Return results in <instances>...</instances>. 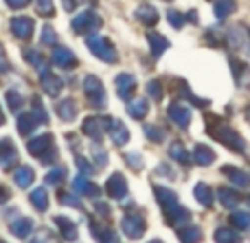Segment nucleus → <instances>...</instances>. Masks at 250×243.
Masks as SVG:
<instances>
[{
	"mask_svg": "<svg viewBox=\"0 0 250 243\" xmlns=\"http://www.w3.org/2000/svg\"><path fill=\"white\" fill-rule=\"evenodd\" d=\"M217 200H220V204L224 206V208H235L242 197H239V193L233 191V188H220V191H217Z\"/></svg>",
	"mask_w": 250,
	"mask_h": 243,
	"instance_id": "obj_33",
	"label": "nucleus"
},
{
	"mask_svg": "<svg viewBox=\"0 0 250 243\" xmlns=\"http://www.w3.org/2000/svg\"><path fill=\"white\" fill-rule=\"evenodd\" d=\"M235 11H237V2H235V0H217L215 2V16L220 18V20H226V18L233 16Z\"/></svg>",
	"mask_w": 250,
	"mask_h": 243,
	"instance_id": "obj_35",
	"label": "nucleus"
},
{
	"mask_svg": "<svg viewBox=\"0 0 250 243\" xmlns=\"http://www.w3.org/2000/svg\"><path fill=\"white\" fill-rule=\"evenodd\" d=\"M7 105L11 108V112H20L24 108V94L20 90H16V88L7 90Z\"/></svg>",
	"mask_w": 250,
	"mask_h": 243,
	"instance_id": "obj_36",
	"label": "nucleus"
},
{
	"mask_svg": "<svg viewBox=\"0 0 250 243\" xmlns=\"http://www.w3.org/2000/svg\"><path fill=\"white\" fill-rule=\"evenodd\" d=\"M145 136L151 140V143H163V140L167 138V134L156 125H145Z\"/></svg>",
	"mask_w": 250,
	"mask_h": 243,
	"instance_id": "obj_45",
	"label": "nucleus"
},
{
	"mask_svg": "<svg viewBox=\"0 0 250 243\" xmlns=\"http://www.w3.org/2000/svg\"><path fill=\"white\" fill-rule=\"evenodd\" d=\"M222 173H224L226 178H229L230 182L235 184V187H239V188H248L250 187V175L246 173V171L237 169V167L224 165V167H222Z\"/></svg>",
	"mask_w": 250,
	"mask_h": 243,
	"instance_id": "obj_19",
	"label": "nucleus"
},
{
	"mask_svg": "<svg viewBox=\"0 0 250 243\" xmlns=\"http://www.w3.org/2000/svg\"><path fill=\"white\" fill-rule=\"evenodd\" d=\"M33 26H35V22L31 20V18L18 16V18H13V20H11L9 29H11V33L16 35L18 39H29L31 35H33Z\"/></svg>",
	"mask_w": 250,
	"mask_h": 243,
	"instance_id": "obj_14",
	"label": "nucleus"
},
{
	"mask_svg": "<svg viewBox=\"0 0 250 243\" xmlns=\"http://www.w3.org/2000/svg\"><path fill=\"white\" fill-rule=\"evenodd\" d=\"M134 18H136L141 24H147V26H154L156 22H158V11H156L151 4L143 2L138 4L136 9H134Z\"/></svg>",
	"mask_w": 250,
	"mask_h": 243,
	"instance_id": "obj_21",
	"label": "nucleus"
},
{
	"mask_svg": "<svg viewBox=\"0 0 250 243\" xmlns=\"http://www.w3.org/2000/svg\"><path fill=\"white\" fill-rule=\"evenodd\" d=\"M114 88H117L119 99L129 101V96H132L134 90H136V79H134V75H129V73H121V75H117V79H114Z\"/></svg>",
	"mask_w": 250,
	"mask_h": 243,
	"instance_id": "obj_12",
	"label": "nucleus"
},
{
	"mask_svg": "<svg viewBox=\"0 0 250 243\" xmlns=\"http://www.w3.org/2000/svg\"><path fill=\"white\" fill-rule=\"evenodd\" d=\"M9 197H11V191H9L4 184H0V202H7Z\"/></svg>",
	"mask_w": 250,
	"mask_h": 243,
	"instance_id": "obj_56",
	"label": "nucleus"
},
{
	"mask_svg": "<svg viewBox=\"0 0 250 243\" xmlns=\"http://www.w3.org/2000/svg\"><path fill=\"white\" fill-rule=\"evenodd\" d=\"M86 46L92 51V55L99 57L101 61H105V64H117L119 61V53L117 48L112 46V42H110L108 37H101V35H86Z\"/></svg>",
	"mask_w": 250,
	"mask_h": 243,
	"instance_id": "obj_3",
	"label": "nucleus"
},
{
	"mask_svg": "<svg viewBox=\"0 0 250 243\" xmlns=\"http://www.w3.org/2000/svg\"><path fill=\"white\" fill-rule=\"evenodd\" d=\"M108 134H110V138H112V143L117 145V147H125V145L129 143V130L125 127L123 121H119V118H110Z\"/></svg>",
	"mask_w": 250,
	"mask_h": 243,
	"instance_id": "obj_15",
	"label": "nucleus"
},
{
	"mask_svg": "<svg viewBox=\"0 0 250 243\" xmlns=\"http://www.w3.org/2000/svg\"><path fill=\"white\" fill-rule=\"evenodd\" d=\"M207 131H208V136H211V138H215V140H220V143H224L226 147L230 149V151H235V153H246V140H244L242 136H239L230 125H224L220 118L208 116Z\"/></svg>",
	"mask_w": 250,
	"mask_h": 243,
	"instance_id": "obj_1",
	"label": "nucleus"
},
{
	"mask_svg": "<svg viewBox=\"0 0 250 243\" xmlns=\"http://www.w3.org/2000/svg\"><path fill=\"white\" fill-rule=\"evenodd\" d=\"M215 241H242V235L237 230H230V228H217Z\"/></svg>",
	"mask_w": 250,
	"mask_h": 243,
	"instance_id": "obj_42",
	"label": "nucleus"
},
{
	"mask_svg": "<svg viewBox=\"0 0 250 243\" xmlns=\"http://www.w3.org/2000/svg\"><path fill=\"white\" fill-rule=\"evenodd\" d=\"M73 188L77 195H83V197H99L101 195V188L97 184H92L86 175H77L73 180Z\"/></svg>",
	"mask_w": 250,
	"mask_h": 243,
	"instance_id": "obj_16",
	"label": "nucleus"
},
{
	"mask_svg": "<svg viewBox=\"0 0 250 243\" xmlns=\"http://www.w3.org/2000/svg\"><path fill=\"white\" fill-rule=\"evenodd\" d=\"M108 127H110L108 116H88V118H83V123H82L83 134L92 140H99V143H101V138H104V134L108 131Z\"/></svg>",
	"mask_w": 250,
	"mask_h": 243,
	"instance_id": "obj_7",
	"label": "nucleus"
},
{
	"mask_svg": "<svg viewBox=\"0 0 250 243\" xmlns=\"http://www.w3.org/2000/svg\"><path fill=\"white\" fill-rule=\"evenodd\" d=\"M26 151L31 153L33 158H40L42 165H53L57 160V147L53 143V136L51 134H42V136H35L26 143Z\"/></svg>",
	"mask_w": 250,
	"mask_h": 243,
	"instance_id": "obj_2",
	"label": "nucleus"
},
{
	"mask_svg": "<svg viewBox=\"0 0 250 243\" xmlns=\"http://www.w3.org/2000/svg\"><path fill=\"white\" fill-rule=\"evenodd\" d=\"M147 42H149V51H151V57H154V59H158V57L169 48V39L163 37L160 33H154V31L147 33Z\"/></svg>",
	"mask_w": 250,
	"mask_h": 243,
	"instance_id": "obj_23",
	"label": "nucleus"
},
{
	"mask_svg": "<svg viewBox=\"0 0 250 243\" xmlns=\"http://www.w3.org/2000/svg\"><path fill=\"white\" fill-rule=\"evenodd\" d=\"M101 24H104L101 16L95 13L92 9H86V11L77 13V16L73 18V22H70V26H73V31L77 35H92L95 31L101 29Z\"/></svg>",
	"mask_w": 250,
	"mask_h": 243,
	"instance_id": "obj_4",
	"label": "nucleus"
},
{
	"mask_svg": "<svg viewBox=\"0 0 250 243\" xmlns=\"http://www.w3.org/2000/svg\"><path fill=\"white\" fill-rule=\"evenodd\" d=\"M193 195H195V200L204 206V208H211L213 206V188L208 187V184L198 182L195 184V188H193Z\"/></svg>",
	"mask_w": 250,
	"mask_h": 243,
	"instance_id": "obj_30",
	"label": "nucleus"
},
{
	"mask_svg": "<svg viewBox=\"0 0 250 243\" xmlns=\"http://www.w3.org/2000/svg\"><path fill=\"white\" fill-rule=\"evenodd\" d=\"M35 7H38V13L44 18H51L55 13V7H53V0H35Z\"/></svg>",
	"mask_w": 250,
	"mask_h": 243,
	"instance_id": "obj_47",
	"label": "nucleus"
},
{
	"mask_svg": "<svg viewBox=\"0 0 250 243\" xmlns=\"http://www.w3.org/2000/svg\"><path fill=\"white\" fill-rule=\"evenodd\" d=\"M105 193H108L112 200H125L129 193V187H127V180H125L123 173H112L105 182Z\"/></svg>",
	"mask_w": 250,
	"mask_h": 243,
	"instance_id": "obj_10",
	"label": "nucleus"
},
{
	"mask_svg": "<svg viewBox=\"0 0 250 243\" xmlns=\"http://www.w3.org/2000/svg\"><path fill=\"white\" fill-rule=\"evenodd\" d=\"M4 2H7L11 9H24L26 4L31 2V0H4Z\"/></svg>",
	"mask_w": 250,
	"mask_h": 243,
	"instance_id": "obj_54",
	"label": "nucleus"
},
{
	"mask_svg": "<svg viewBox=\"0 0 250 243\" xmlns=\"http://www.w3.org/2000/svg\"><path fill=\"white\" fill-rule=\"evenodd\" d=\"M9 68H11V66H9L7 55H4V46H2V44H0V75H4Z\"/></svg>",
	"mask_w": 250,
	"mask_h": 243,
	"instance_id": "obj_52",
	"label": "nucleus"
},
{
	"mask_svg": "<svg viewBox=\"0 0 250 243\" xmlns=\"http://www.w3.org/2000/svg\"><path fill=\"white\" fill-rule=\"evenodd\" d=\"M51 61L57 66V68H62V70L77 68V64H79L77 55H75V53L70 51V48H66V46H55V48H53V53H51Z\"/></svg>",
	"mask_w": 250,
	"mask_h": 243,
	"instance_id": "obj_8",
	"label": "nucleus"
},
{
	"mask_svg": "<svg viewBox=\"0 0 250 243\" xmlns=\"http://www.w3.org/2000/svg\"><path fill=\"white\" fill-rule=\"evenodd\" d=\"M40 42L44 44V46H55L57 44V35H55V31H53V26H44L42 29V39Z\"/></svg>",
	"mask_w": 250,
	"mask_h": 243,
	"instance_id": "obj_48",
	"label": "nucleus"
},
{
	"mask_svg": "<svg viewBox=\"0 0 250 243\" xmlns=\"http://www.w3.org/2000/svg\"><path fill=\"white\" fill-rule=\"evenodd\" d=\"M121 230L127 239H141L147 230V222L141 213H127L121 219Z\"/></svg>",
	"mask_w": 250,
	"mask_h": 243,
	"instance_id": "obj_6",
	"label": "nucleus"
},
{
	"mask_svg": "<svg viewBox=\"0 0 250 243\" xmlns=\"http://www.w3.org/2000/svg\"><path fill=\"white\" fill-rule=\"evenodd\" d=\"M40 83H42L44 92H46L48 96H57L62 90V86H64V81H62L57 75H53L51 70H48V66L40 70Z\"/></svg>",
	"mask_w": 250,
	"mask_h": 243,
	"instance_id": "obj_13",
	"label": "nucleus"
},
{
	"mask_svg": "<svg viewBox=\"0 0 250 243\" xmlns=\"http://www.w3.org/2000/svg\"><path fill=\"white\" fill-rule=\"evenodd\" d=\"M53 222L57 224V228H60V232H62V237L64 239H68V241H75L77 239V224L73 222V219H68V217H53Z\"/></svg>",
	"mask_w": 250,
	"mask_h": 243,
	"instance_id": "obj_28",
	"label": "nucleus"
},
{
	"mask_svg": "<svg viewBox=\"0 0 250 243\" xmlns=\"http://www.w3.org/2000/svg\"><path fill=\"white\" fill-rule=\"evenodd\" d=\"M248 121H250V110H248Z\"/></svg>",
	"mask_w": 250,
	"mask_h": 243,
	"instance_id": "obj_59",
	"label": "nucleus"
},
{
	"mask_svg": "<svg viewBox=\"0 0 250 243\" xmlns=\"http://www.w3.org/2000/svg\"><path fill=\"white\" fill-rule=\"evenodd\" d=\"M0 125H4V112H2V108H0Z\"/></svg>",
	"mask_w": 250,
	"mask_h": 243,
	"instance_id": "obj_58",
	"label": "nucleus"
},
{
	"mask_svg": "<svg viewBox=\"0 0 250 243\" xmlns=\"http://www.w3.org/2000/svg\"><path fill=\"white\" fill-rule=\"evenodd\" d=\"M178 237H180L182 241H198V239H202V230H200L198 226H182V228H178Z\"/></svg>",
	"mask_w": 250,
	"mask_h": 243,
	"instance_id": "obj_39",
	"label": "nucleus"
},
{
	"mask_svg": "<svg viewBox=\"0 0 250 243\" xmlns=\"http://www.w3.org/2000/svg\"><path fill=\"white\" fill-rule=\"evenodd\" d=\"M33 180H35V173L29 165H20L16 171H13V182H16V187H20V188H29L31 184H33Z\"/></svg>",
	"mask_w": 250,
	"mask_h": 243,
	"instance_id": "obj_25",
	"label": "nucleus"
},
{
	"mask_svg": "<svg viewBox=\"0 0 250 243\" xmlns=\"http://www.w3.org/2000/svg\"><path fill=\"white\" fill-rule=\"evenodd\" d=\"M79 2H82V0H64V9L66 11H75Z\"/></svg>",
	"mask_w": 250,
	"mask_h": 243,
	"instance_id": "obj_55",
	"label": "nucleus"
},
{
	"mask_svg": "<svg viewBox=\"0 0 250 243\" xmlns=\"http://www.w3.org/2000/svg\"><path fill=\"white\" fill-rule=\"evenodd\" d=\"M230 68H233V75H235V81H237L239 88H250V68L244 61H237V59H230Z\"/></svg>",
	"mask_w": 250,
	"mask_h": 243,
	"instance_id": "obj_27",
	"label": "nucleus"
},
{
	"mask_svg": "<svg viewBox=\"0 0 250 243\" xmlns=\"http://www.w3.org/2000/svg\"><path fill=\"white\" fill-rule=\"evenodd\" d=\"M125 162H127V167L129 169H134V171H143V158H141V153H127L125 156Z\"/></svg>",
	"mask_w": 250,
	"mask_h": 243,
	"instance_id": "obj_50",
	"label": "nucleus"
},
{
	"mask_svg": "<svg viewBox=\"0 0 250 243\" xmlns=\"http://www.w3.org/2000/svg\"><path fill=\"white\" fill-rule=\"evenodd\" d=\"M83 94H86L88 103H90L92 108L104 110L105 105H108L105 88H104V83L99 81V77H95V75H88V77L83 79Z\"/></svg>",
	"mask_w": 250,
	"mask_h": 243,
	"instance_id": "obj_5",
	"label": "nucleus"
},
{
	"mask_svg": "<svg viewBox=\"0 0 250 243\" xmlns=\"http://www.w3.org/2000/svg\"><path fill=\"white\" fill-rule=\"evenodd\" d=\"M40 125H42V121H40V118L35 116V112L31 110V112H26V114H20V118H18V134L26 138V136L33 134Z\"/></svg>",
	"mask_w": 250,
	"mask_h": 243,
	"instance_id": "obj_18",
	"label": "nucleus"
},
{
	"mask_svg": "<svg viewBox=\"0 0 250 243\" xmlns=\"http://www.w3.org/2000/svg\"><path fill=\"white\" fill-rule=\"evenodd\" d=\"M33 219H29V217H18L16 222L9 226V230H11V235L13 237H18V239H26V237L33 232Z\"/></svg>",
	"mask_w": 250,
	"mask_h": 243,
	"instance_id": "obj_24",
	"label": "nucleus"
},
{
	"mask_svg": "<svg viewBox=\"0 0 250 243\" xmlns=\"http://www.w3.org/2000/svg\"><path fill=\"white\" fill-rule=\"evenodd\" d=\"M147 94L151 96V101H156V103H160L165 96V90L163 86H160L158 79H151V81H147Z\"/></svg>",
	"mask_w": 250,
	"mask_h": 243,
	"instance_id": "obj_40",
	"label": "nucleus"
},
{
	"mask_svg": "<svg viewBox=\"0 0 250 243\" xmlns=\"http://www.w3.org/2000/svg\"><path fill=\"white\" fill-rule=\"evenodd\" d=\"M92 151V160H95V167L97 169H105L108 167V151H105V147L99 143V140H95L90 147Z\"/></svg>",
	"mask_w": 250,
	"mask_h": 243,
	"instance_id": "obj_34",
	"label": "nucleus"
},
{
	"mask_svg": "<svg viewBox=\"0 0 250 243\" xmlns=\"http://www.w3.org/2000/svg\"><path fill=\"white\" fill-rule=\"evenodd\" d=\"M191 156H193L195 165H200V167H208V165H213V160H215V151H213L208 145H195Z\"/></svg>",
	"mask_w": 250,
	"mask_h": 243,
	"instance_id": "obj_26",
	"label": "nucleus"
},
{
	"mask_svg": "<svg viewBox=\"0 0 250 243\" xmlns=\"http://www.w3.org/2000/svg\"><path fill=\"white\" fill-rule=\"evenodd\" d=\"M64 178H66V167H55V169L46 175V184L48 187H57Z\"/></svg>",
	"mask_w": 250,
	"mask_h": 243,
	"instance_id": "obj_44",
	"label": "nucleus"
},
{
	"mask_svg": "<svg viewBox=\"0 0 250 243\" xmlns=\"http://www.w3.org/2000/svg\"><path fill=\"white\" fill-rule=\"evenodd\" d=\"M55 112H57V116H60L62 121L73 123L75 118H77V114H79V108H77V103H75V99H64V101H57Z\"/></svg>",
	"mask_w": 250,
	"mask_h": 243,
	"instance_id": "obj_20",
	"label": "nucleus"
},
{
	"mask_svg": "<svg viewBox=\"0 0 250 243\" xmlns=\"http://www.w3.org/2000/svg\"><path fill=\"white\" fill-rule=\"evenodd\" d=\"M230 224L235 228H239V230H250V213H246V210H235L230 215Z\"/></svg>",
	"mask_w": 250,
	"mask_h": 243,
	"instance_id": "obj_37",
	"label": "nucleus"
},
{
	"mask_svg": "<svg viewBox=\"0 0 250 243\" xmlns=\"http://www.w3.org/2000/svg\"><path fill=\"white\" fill-rule=\"evenodd\" d=\"M57 202L64 206H73V208H82V200H79L75 193H60V197H57Z\"/></svg>",
	"mask_w": 250,
	"mask_h": 243,
	"instance_id": "obj_46",
	"label": "nucleus"
},
{
	"mask_svg": "<svg viewBox=\"0 0 250 243\" xmlns=\"http://www.w3.org/2000/svg\"><path fill=\"white\" fill-rule=\"evenodd\" d=\"M167 116H169V121H171L176 127L187 130V127H189V123H191V108L187 103H171L167 108Z\"/></svg>",
	"mask_w": 250,
	"mask_h": 243,
	"instance_id": "obj_9",
	"label": "nucleus"
},
{
	"mask_svg": "<svg viewBox=\"0 0 250 243\" xmlns=\"http://www.w3.org/2000/svg\"><path fill=\"white\" fill-rule=\"evenodd\" d=\"M165 215H167V222L171 224L173 228H182V226H187V224L191 222L189 208H185V206H180V204H176L173 208L165 210Z\"/></svg>",
	"mask_w": 250,
	"mask_h": 243,
	"instance_id": "obj_17",
	"label": "nucleus"
},
{
	"mask_svg": "<svg viewBox=\"0 0 250 243\" xmlns=\"http://www.w3.org/2000/svg\"><path fill=\"white\" fill-rule=\"evenodd\" d=\"M187 20H189L191 24H198V11H195V9H191V11L187 13Z\"/></svg>",
	"mask_w": 250,
	"mask_h": 243,
	"instance_id": "obj_57",
	"label": "nucleus"
},
{
	"mask_svg": "<svg viewBox=\"0 0 250 243\" xmlns=\"http://www.w3.org/2000/svg\"><path fill=\"white\" fill-rule=\"evenodd\" d=\"M95 210H97V215H101L104 219H108V217H110V213H112V210H110V206H108V204H104V202H99V204L95 206Z\"/></svg>",
	"mask_w": 250,
	"mask_h": 243,
	"instance_id": "obj_53",
	"label": "nucleus"
},
{
	"mask_svg": "<svg viewBox=\"0 0 250 243\" xmlns=\"http://www.w3.org/2000/svg\"><path fill=\"white\" fill-rule=\"evenodd\" d=\"M167 18H169V24H171L173 29H182V26L187 24V13H180L178 9H169Z\"/></svg>",
	"mask_w": 250,
	"mask_h": 243,
	"instance_id": "obj_43",
	"label": "nucleus"
},
{
	"mask_svg": "<svg viewBox=\"0 0 250 243\" xmlns=\"http://www.w3.org/2000/svg\"><path fill=\"white\" fill-rule=\"evenodd\" d=\"M147 112H149V103H147L145 99H134V101H129L127 114L134 118V121H143V118L147 116Z\"/></svg>",
	"mask_w": 250,
	"mask_h": 243,
	"instance_id": "obj_32",
	"label": "nucleus"
},
{
	"mask_svg": "<svg viewBox=\"0 0 250 243\" xmlns=\"http://www.w3.org/2000/svg\"><path fill=\"white\" fill-rule=\"evenodd\" d=\"M18 162V149L9 138H0V169L9 171Z\"/></svg>",
	"mask_w": 250,
	"mask_h": 243,
	"instance_id": "obj_11",
	"label": "nucleus"
},
{
	"mask_svg": "<svg viewBox=\"0 0 250 243\" xmlns=\"http://www.w3.org/2000/svg\"><path fill=\"white\" fill-rule=\"evenodd\" d=\"M92 235H95V239H101V241H119L117 230H112V228H97V226H92Z\"/></svg>",
	"mask_w": 250,
	"mask_h": 243,
	"instance_id": "obj_41",
	"label": "nucleus"
},
{
	"mask_svg": "<svg viewBox=\"0 0 250 243\" xmlns=\"http://www.w3.org/2000/svg\"><path fill=\"white\" fill-rule=\"evenodd\" d=\"M154 193H156V202L160 204V208L163 210H169V208H173L176 204H180V202H178V195L173 191H169L167 187H158V184H156Z\"/></svg>",
	"mask_w": 250,
	"mask_h": 243,
	"instance_id": "obj_22",
	"label": "nucleus"
},
{
	"mask_svg": "<svg viewBox=\"0 0 250 243\" xmlns=\"http://www.w3.org/2000/svg\"><path fill=\"white\" fill-rule=\"evenodd\" d=\"M31 204H33L35 210H40V213H44V210L48 208V193H46V187H38L31 191L29 195Z\"/></svg>",
	"mask_w": 250,
	"mask_h": 243,
	"instance_id": "obj_31",
	"label": "nucleus"
},
{
	"mask_svg": "<svg viewBox=\"0 0 250 243\" xmlns=\"http://www.w3.org/2000/svg\"><path fill=\"white\" fill-rule=\"evenodd\" d=\"M90 2H92V0H90Z\"/></svg>",
	"mask_w": 250,
	"mask_h": 243,
	"instance_id": "obj_60",
	"label": "nucleus"
},
{
	"mask_svg": "<svg viewBox=\"0 0 250 243\" xmlns=\"http://www.w3.org/2000/svg\"><path fill=\"white\" fill-rule=\"evenodd\" d=\"M24 59L29 61L31 66H35L38 70H42V68H46V57L44 55H40L38 51H33V48H24Z\"/></svg>",
	"mask_w": 250,
	"mask_h": 243,
	"instance_id": "obj_38",
	"label": "nucleus"
},
{
	"mask_svg": "<svg viewBox=\"0 0 250 243\" xmlns=\"http://www.w3.org/2000/svg\"><path fill=\"white\" fill-rule=\"evenodd\" d=\"M75 162H77V169L82 171L83 175H90V173H95V167H92V165H88V160H86V158H83V156H77V160H75Z\"/></svg>",
	"mask_w": 250,
	"mask_h": 243,
	"instance_id": "obj_51",
	"label": "nucleus"
},
{
	"mask_svg": "<svg viewBox=\"0 0 250 243\" xmlns=\"http://www.w3.org/2000/svg\"><path fill=\"white\" fill-rule=\"evenodd\" d=\"M33 112H35V116L42 121V125L44 123H48V114H46V108L42 105V101H40V96H33Z\"/></svg>",
	"mask_w": 250,
	"mask_h": 243,
	"instance_id": "obj_49",
	"label": "nucleus"
},
{
	"mask_svg": "<svg viewBox=\"0 0 250 243\" xmlns=\"http://www.w3.org/2000/svg\"><path fill=\"white\" fill-rule=\"evenodd\" d=\"M169 158L176 160V162H180V165H189V162L193 160V156L187 151V147L180 143V140H176V143L169 145Z\"/></svg>",
	"mask_w": 250,
	"mask_h": 243,
	"instance_id": "obj_29",
	"label": "nucleus"
}]
</instances>
